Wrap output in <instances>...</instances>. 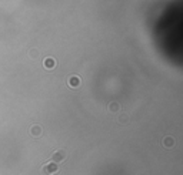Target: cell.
<instances>
[{
  "label": "cell",
  "instance_id": "6",
  "mask_svg": "<svg viewBox=\"0 0 183 175\" xmlns=\"http://www.w3.org/2000/svg\"><path fill=\"white\" fill-rule=\"evenodd\" d=\"M43 66L47 68V70H52V68H54V66H56V61H54L52 57H49L43 61Z\"/></svg>",
  "mask_w": 183,
  "mask_h": 175
},
{
  "label": "cell",
  "instance_id": "7",
  "mask_svg": "<svg viewBox=\"0 0 183 175\" xmlns=\"http://www.w3.org/2000/svg\"><path fill=\"white\" fill-rule=\"evenodd\" d=\"M120 110V105L117 104V103H110L109 104V111L110 113H116V111H119Z\"/></svg>",
  "mask_w": 183,
  "mask_h": 175
},
{
  "label": "cell",
  "instance_id": "8",
  "mask_svg": "<svg viewBox=\"0 0 183 175\" xmlns=\"http://www.w3.org/2000/svg\"><path fill=\"white\" fill-rule=\"evenodd\" d=\"M30 56H32V57H37V56H39L37 50H32V51H30Z\"/></svg>",
  "mask_w": 183,
  "mask_h": 175
},
{
  "label": "cell",
  "instance_id": "4",
  "mask_svg": "<svg viewBox=\"0 0 183 175\" xmlns=\"http://www.w3.org/2000/svg\"><path fill=\"white\" fill-rule=\"evenodd\" d=\"M30 134L33 135L34 138H39L42 135V127L40 125H32L30 127Z\"/></svg>",
  "mask_w": 183,
  "mask_h": 175
},
{
  "label": "cell",
  "instance_id": "2",
  "mask_svg": "<svg viewBox=\"0 0 183 175\" xmlns=\"http://www.w3.org/2000/svg\"><path fill=\"white\" fill-rule=\"evenodd\" d=\"M66 157H67V154H66L63 150H56V151L52 154V161L56 162V164H60V162H63L66 159Z\"/></svg>",
  "mask_w": 183,
  "mask_h": 175
},
{
  "label": "cell",
  "instance_id": "1",
  "mask_svg": "<svg viewBox=\"0 0 183 175\" xmlns=\"http://www.w3.org/2000/svg\"><path fill=\"white\" fill-rule=\"evenodd\" d=\"M59 172V167L56 162H47V164H44L42 167V174L43 175H54Z\"/></svg>",
  "mask_w": 183,
  "mask_h": 175
},
{
  "label": "cell",
  "instance_id": "3",
  "mask_svg": "<svg viewBox=\"0 0 183 175\" xmlns=\"http://www.w3.org/2000/svg\"><path fill=\"white\" fill-rule=\"evenodd\" d=\"M80 83L82 81H80V78H79L77 76H72V77L69 78V81H67V84L70 85L72 88H77L79 85H80Z\"/></svg>",
  "mask_w": 183,
  "mask_h": 175
},
{
  "label": "cell",
  "instance_id": "5",
  "mask_svg": "<svg viewBox=\"0 0 183 175\" xmlns=\"http://www.w3.org/2000/svg\"><path fill=\"white\" fill-rule=\"evenodd\" d=\"M162 145L165 148H172L173 145H175V140L172 137H165V140L162 141Z\"/></svg>",
  "mask_w": 183,
  "mask_h": 175
},
{
  "label": "cell",
  "instance_id": "9",
  "mask_svg": "<svg viewBox=\"0 0 183 175\" xmlns=\"http://www.w3.org/2000/svg\"><path fill=\"white\" fill-rule=\"evenodd\" d=\"M125 121H127V117H122V118H120V122H125Z\"/></svg>",
  "mask_w": 183,
  "mask_h": 175
}]
</instances>
